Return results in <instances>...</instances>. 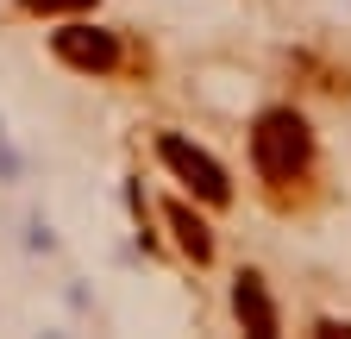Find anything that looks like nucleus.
Wrapping results in <instances>:
<instances>
[{
	"label": "nucleus",
	"instance_id": "1",
	"mask_svg": "<svg viewBox=\"0 0 351 339\" xmlns=\"http://www.w3.org/2000/svg\"><path fill=\"white\" fill-rule=\"evenodd\" d=\"M251 163L263 183H295L307 163H314V132H307V119L295 107H270L257 113L251 126Z\"/></svg>",
	"mask_w": 351,
	"mask_h": 339
},
{
	"label": "nucleus",
	"instance_id": "2",
	"mask_svg": "<svg viewBox=\"0 0 351 339\" xmlns=\"http://www.w3.org/2000/svg\"><path fill=\"white\" fill-rule=\"evenodd\" d=\"M157 157H163V163L176 170V183H189V189H195L201 201H213V207H219V201H232V183H226V170H219V163H213L207 151H195L189 139L163 132V139H157Z\"/></svg>",
	"mask_w": 351,
	"mask_h": 339
},
{
	"label": "nucleus",
	"instance_id": "3",
	"mask_svg": "<svg viewBox=\"0 0 351 339\" xmlns=\"http://www.w3.org/2000/svg\"><path fill=\"white\" fill-rule=\"evenodd\" d=\"M51 51L82 75H107L119 63V38L101 32V25H63V32H51Z\"/></svg>",
	"mask_w": 351,
	"mask_h": 339
},
{
	"label": "nucleus",
	"instance_id": "4",
	"mask_svg": "<svg viewBox=\"0 0 351 339\" xmlns=\"http://www.w3.org/2000/svg\"><path fill=\"white\" fill-rule=\"evenodd\" d=\"M232 302H239V320H245L257 339H276L282 320H276V308H270V295H263V277H257V270L239 277V295H232Z\"/></svg>",
	"mask_w": 351,
	"mask_h": 339
},
{
	"label": "nucleus",
	"instance_id": "5",
	"mask_svg": "<svg viewBox=\"0 0 351 339\" xmlns=\"http://www.w3.org/2000/svg\"><path fill=\"white\" fill-rule=\"evenodd\" d=\"M169 226H176V245H182L195 264H207V258H213V233H207V220H195L182 201H169Z\"/></svg>",
	"mask_w": 351,
	"mask_h": 339
},
{
	"label": "nucleus",
	"instance_id": "6",
	"mask_svg": "<svg viewBox=\"0 0 351 339\" xmlns=\"http://www.w3.org/2000/svg\"><path fill=\"white\" fill-rule=\"evenodd\" d=\"M25 13H82V7H95V0H19Z\"/></svg>",
	"mask_w": 351,
	"mask_h": 339
}]
</instances>
